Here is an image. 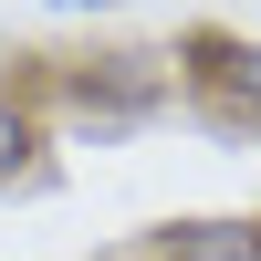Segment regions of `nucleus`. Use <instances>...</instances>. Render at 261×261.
Wrapping results in <instances>:
<instances>
[{
  "instance_id": "nucleus-4",
  "label": "nucleus",
  "mask_w": 261,
  "mask_h": 261,
  "mask_svg": "<svg viewBox=\"0 0 261 261\" xmlns=\"http://www.w3.org/2000/svg\"><path fill=\"white\" fill-rule=\"evenodd\" d=\"M42 157H53L42 94H32V84H0V199H11V188H32V178H42Z\"/></svg>"
},
{
  "instance_id": "nucleus-3",
  "label": "nucleus",
  "mask_w": 261,
  "mask_h": 261,
  "mask_svg": "<svg viewBox=\"0 0 261 261\" xmlns=\"http://www.w3.org/2000/svg\"><path fill=\"white\" fill-rule=\"evenodd\" d=\"M136 261H261V220L251 209H209V220H157L136 241Z\"/></svg>"
},
{
  "instance_id": "nucleus-2",
  "label": "nucleus",
  "mask_w": 261,
  "mask_h": 261,
  "mask_svg": "<svg viewBox=\"0 0 261 261\" xmlns=\"http://www.w3.org/2000/svg\"><path fill=\"white\" fill-rule=\"evenodd\" d=\"M167 63H178V84L199 105H220L230 125H261V42L251 32H188Z\"/></svg>"
},
{
  "instance_id": "nucleus-1",
  "label": "nucleus",
  "mask_w": 261,
  "mask_h": 261,
  "mask_svg": "<svg viewBox=\"0 0 261 261\" xmlns=\"http://www.w3.org/2000/svg\"><path fill=\"white\" fill-rule=\"evenodd\" d=\"M178 94V63L167 53H84L53 73L42 125H84V136H115V125H157Z\"/></svg>"
},
{
  "instance_id": "nucleus-5",
  "label": "nucleus",
  "mask_w": 261,
  "mask_h": 261,
  "mask_svg": "<svg viewBox=\"0 0 261 261\" xmlns=\"http://www.w3.org/2000/svg\"><path fill=\"white\" fill-rule=\"evenodd\" d=\"M63 11H115V0H63Z\"/></svg>"
}]
</instances>
